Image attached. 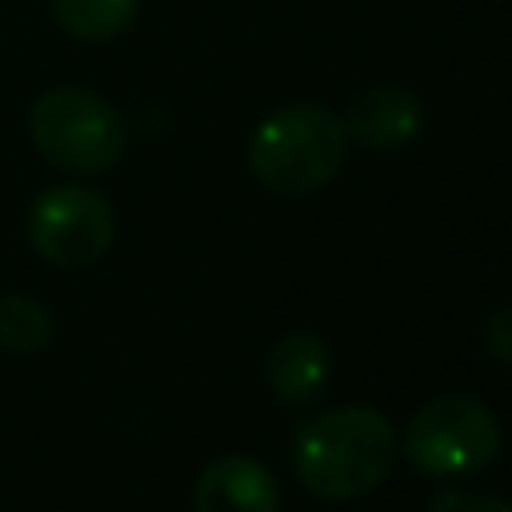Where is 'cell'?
<instances>
[{
  "mask_svg": "<svg viewBox=\"0 0 512 512\" xmlns=\"http://www.w3.org/2000/svg\"><path fill=\"white\" fill-rule=\"evenodd\" d=\"M348 160V132L324 104H284L248 136V172L276 196H308L336 180Z\"/></svg>",
  "mask_w": 512,
  "mask_h": 512,
  "instance_id": "obj_2",
  "label": "cell"
},
{
  "mask_svg": "<svg viewBox=\"0 0 512 512\" xmlns=\"http://www.w3.org/2000/svg\"><path fill=\"white\" fill-rule=\"evenodd\" d=\"M28 136L52 168L72 176H96L124 156L128 124L92 88L56 84L32 100Z\"/></svg>",
  "mask_w": 512,
  "mask_h": 512,
  "instance_id": "obj_3",
  "label": "cell"
},
{
  "mask_svg": "<svg viewBox=\"0 0 512 512\" xmlns=\"http://www.w3.org/2000/svg\"><path fill=\"white\" fill-rule=\"evenodd\" d=\"M484 344H488V352H492L504 368H512V304H504V308H496V312L488 316V324H484Z\"/></svg>",
  "mask_w": 512,
  "mask_h": 512,
  "instance_id": "obj_12",
  "label": "cell"
},
{
  "mask_svg": "<svg viewBox=\"0 0 512 512\" xmlns=\"http://www.w3.org/2000/svg\"><path fill=\"white\" fill-rule=\"evenodd\" d=\"M424 512H512L508 500L492 492H460V488H440Z\"/></svg>",
  "mask_w": 512,
  "mask_h": 512,
  "instance_id": "obj_11",
  "label": "cell"
},
{
  "mask_svg": "<svg viewBox=\"0 0 512 512\" xmlns=\"http://www.w3.org/2000/svg\"><path fill=\"white\" fill-rule=\"evenodd\" d=\"M24 228L36 256L60 268H80L108 252L116 236V212L96 188L56 184L32 200Z\"/></svg>",
  "mask_w": 512,
  "mask_h": 512,
  "instance_id": "obj_5",
  "label": "cell"
},
{
  "mask_svg": "<svg viewBox=\"0 0 512 512\" xmlns=\"http://www.w3.org/2000/svg\"><path fill=\"white\" fill-rule=\"evenodd\" d=\"M400 448L424 476H464L496 460L500 424L472 396H436L408 420Z\"/></svg>",
  "mask_w": 512,
  "mask_h": 512,
  "instance_id": "obj_4",
  "label": "cell"
},
{
  "mask_svg": "<svg viewBox=\"0 0 512 512\" xmlns=\"http://www.w3.org/2000/svg\"><path fill=\"white\" fill-rule=\"evenodd\" d=\"M140 0H48L52 20L76 40H112L136 20Z\"/></svg>",
  "mask_w": 512,
  "mask_h": 512,
  "instance_id": "obj_9",
  "label": "cell"
},
{
  "mask_svg": "<svg viewBox=\"0 0 512 512\" xmlns=\"http://www.w3.org/2000/svg\"><path fill=\"white\" fill-rule=\"evenodd\" d=\"M396 428L368 404H348L304 420L292 436V472L320 500L372 492L396 464Z\"/></svg>",
  "mask_w": 512,
  "mask_h": 512,
  "instance_id": "obj_1",
  "label": "cell"
},
{
  "mask_svg": "<svg viewBox=\"0 0 512 512\" xmlns=\"http://www.w3.org/2000/svg\"><path fill=\"white\" fill-rule=\"evenodd\" d=\"M196 512H280V488L272 472L252 456H216L192 488Z\"/></svg>",
  "mask_w": 512,
  "mask_h": 512,
  "instance_id": "obj_7",
  "label": "cell"
},
{
  "mask_svg": "<svg viewBox=\"0 0 512 512\" xmlns=\"http://www.w3.org/2000/svg\"><path fill=\"white\" fill-rule=\"evenodd\" d=\"M52 340V312L24 292L0 300V344L8 352H40Z\"/></svg>",
  "mask_w": 512,
  "mask_h": 512,
  "instance_id": "obj_10",
  "label": "cell"
},
{
  "mask_svg": "<svg viewBox=\"0 0 512 512\" xmlns=\"http://www.w3.org/2000/svg\"><path fill=\"white\" fill-rule=\"evenodd\" d=\"M348 140L364 148H400L408 144L424 124V104L404 84H376L348 100L340 116Z\"/></svg>",
  "mask_w": 512,
  "mask_h": 512,
  "instance_id": "obj_6",
  "label": "cell"
},
{
  "mask_svg": "<svg viewBox=\"0 0 512 512\" xmlns=\"http://www.w3.org/2000/svg\"><path fill=\"white\" fill-rule=\"evenodd\" d=\"M332 372L328 344L316 332H288L268 352V384L284 408H308L324 396Z\"/></svg>",
  "mask_w": 512,
  "mask_h": 512,
  "instance_id": "obj_8",
  "label": "cell"
}]
</instances>
